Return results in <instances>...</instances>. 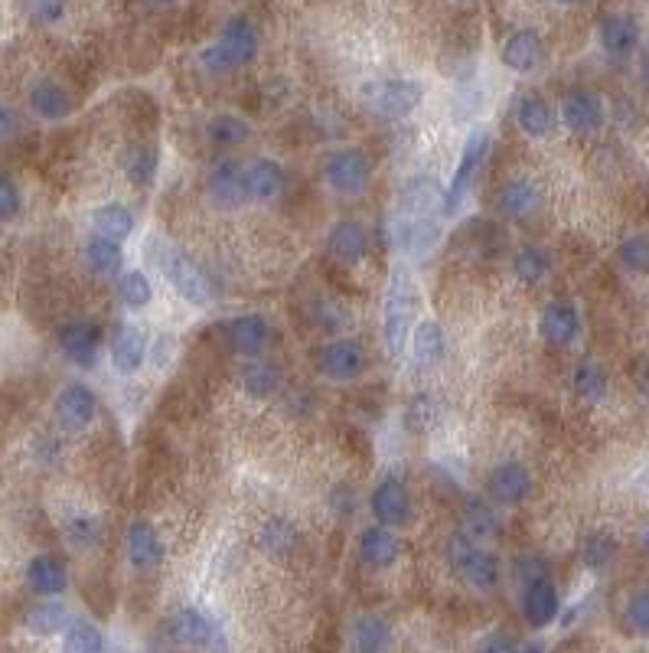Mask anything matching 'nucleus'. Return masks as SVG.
<instances>
[{"label": "nucleus", "instance_id": "f257e3e1", "mask_svg": "<svg viewBox=\"0 0 649 653\" xmlns=\"http://www.w3.org/2000/svg\"><path fill=\"white\" fill-rule=\"evenodd\" d=\"M421 294L408 268H395L382 298V340L389 356H402L418 327Z\"/></svg>", "mask_w": 649, "mask_h": 653}, {"label": "nucleus", "instance_id": "f03ea898", "mask_svg": "<svg viewBox=\"0 0 649 653\" xmlns=\"http://www.w3.org/2000/svg\"><path fill=\"white\" fill-rule=\"evenodd\" d=\"M144 252H147L150 265L173 285V291H176L180 298H186L189 304H209L212 285H209V278L203 275V268H199L186 252H180L173 242H167V239H160V235H150V239L144 242Z\"/></svg>", "mask_w": 649, "mask_h": 653}, {"label": "nucleus", "instance_id": "7ed1b4c3", "mask_svg": "<svg viewBox=\"0 0 649 653\" xmlns=\"http://www.w3.org/2000/svg\"><path fill=\"white\" fill-rule=\"evenodd\" d=\"M261 49V33L248 16H232L216 43L203 49V65L209 72H232L238 65H248Z\"/></svg>", "mask_w": 649, "mask_h": 653}, {"label": "nucleus", "instance_id": "20e7f679", "mask_svg": "<svg viewBox=\"0 0 649 653\" xmlns=\"http://www.w3.org/2000/svg\"><path fill=\"white\" fill-rule=\"evenodd\" d=\"M487 154H490V134L483 128H474L464 141V150H461V160H457V170L444 190V206L441 213L444 216H457L467 203V196L474 193V183L487 164Z\"/></svg>", "mask_w": 649, "mask_h": 653}, {"label": "nucleus", "instance_id": "39448f33", "mask_svg": "<svg viewBox=\"0 0 649 653\" xmlns=\"http://www.w3.org/2000/svg\"><path fill=\"white\" fill-rule=\"evenodd\" d=\"M448 563L477 592H490L500 585V559L464 533L448 540Z\"/></svg>", "mask_w": 649, "mask_h": 653}, {"label": "nucleus", "instance_id": "423d86ee", "mask_svg": "<svg viewBox=\"0 0 649 653\" xmlns=\"http://www.w3.org/2000/svg\"><path fill=\"white\" fill-rule=\"evenodd\" d=\"M425 98V85L405 75H389V78H372L363 85V101L366 108H372L376 114L395 121L412 114Z\"/></svg>", "mask_w": 649, "mask_h": 653}, {"label": "nucleus", "instance_id": "0eeeda50", "mask_svg": "<svg viewBox=\"0 0 649 653\" xmlns=\"http://www.w3.org/2000/svg\"><path fill=\"white\" fill-rule=\"evenodd\" d=\"M372 164L363 147H340L323 160V180L340 196H359L369 186Z\"/></svg>", "mask_w": 649, "mask_h": 653}, {"label": "nucleus", "instance_id": "6e6552de", "mask_svg": "<svg viewBox=\"0 0 649 653\" xmlns=\"http://www.w3.org/2000/svg\"><path fill=\"white\" fill-rule=\"evenodd\" d=\"M170 638L180 648H193V651L225 653V641L216 621H209L203 612L196 608H183L170 618Z\"/></svg>", "mask_w": 649, "mask_h": 653}, {"label": "nucleus", "instance_id": "1a4fd4ad", "mask_svg": "<svg viewBox=\"0 0 649 653\" xmlns=\"http://www.w3.org/2000/svg\"><path fill=\"white\" fill-rule=\"evenodd\" d=\"M317 363H320V373L327 379H333V383H353V379H359L366 373V350L356 340L340 337V340H330L320 350Z\"/></svg>", "mask_w": 649, "mask_h": 653}, {"label": "nucleus", "instance_id": "9d476101", "mask_svg": "<svg viewBox=\"0 0 649 653\" xmlns=\"http://www.w3.org/2000/svg\"><path fill=\"white\" fill-rule=\"evenodd\" d=\"M532 494V471L523 461H503L487 477V497L500 507H516Z\"/></svg>", "mask_w": 649, "mask_h": 653}, {"label": "nucleus", "instance_id": "9b49d317", "mask_svg": "<svg viewBox=\"0 0 649 653\" xmlns=\"http://www.w3.org/2000/svg\"><path fill=\"white\" fill-rule=\"evenodd\" d=\"M59 350L82 370H91L101 353V327L91 321H72L59 327Z\"/></svg>", "mask_w": 649, "mask_h": 653}, {"label": "nucleus", "instance_id": "f8f14e48", "mask_svg": "<svg viewBox=\"0 0 649 653\" xmlns=\"http://www.w3.org/2000/svg\"><path fill=\"white\" fill-rule=\"evenodd\" d=\"M369 507H372V517L379 520V527H405L408 517H412V497H408V487L399 481V477H382L369 497Z\"/></svg>", "mask_w": 649, "mask_h": 653}, {"label": "nucleus", "instance_id": "ddd939ff", "mask_svg": "<svg viewBox=\"0 0 649 653\" xmlns=\"http://www.w3.org/2000/svg\"><path fill=\"white\" fill-rule=\"evenodd\" d=\"M206 193L212 199V206L219 209H238L248 203V190H245V167L235 160H219L209 170L206 180Z\"/></svg>", "mask_w": 649, "mask_h": 653}, {"label": "nucleus", "instance_id": "4468645a", "mask_svg": "<svg viewBox=\"0 0 649 653\" xmlns=\"http://www.w3.org/2000/svg\"><path fill=\"white\" fill-rule=\"evenodd\" d=\"M56 422L65 428V432H82L91 425L95 412H98V399L95 392L85 386V383H69L59 396H56Z\"/></svg>", "mask_w": 649, "mask_h": 653}, {"label": "nucleus", "instance_id": "2eb2a0df", "mask_svg": "<svg viewBox=\"0 0 649 653\" xmlns=\"http://www.w3.org/2000/svg\"><path fill=\"white\" fill-rule=\"evenodd\" d=\"M539 334L546 343L552 347H568L575 343V337L581 334V317H578V307L568 304V301H552L542 307L539 314Z\"/></svg>", "mask_w": 649, "mask_h": 653}, {"label": "nucleus", "instance_id": "dca6fc26", "mask_svg": "<svg viewBox=\"0 0 649 653\" xmlns=\"http://www.w3.org/2000/svg\"><path fill=\"white\" fill-rule=\"evenodd\" d=\"M562 118L575 134H591L604 121V105L591 88H572L562 101Z\"/></svg>", "mask_w": 649, "mask_h": 653}, {"label": "nucleus", "instance_id": "f3484780", "mask_svg": "<svg viewBox=\"0 0 649 653\" xmlns=\"http://www.w3.org/2000/svg\"><path fill=\"white\" fill-rule=\"evenodd\" d=\"M284 183H287V173L278 160L271 157H261V160H252L245 167V190H248V203H271L284 193Z\"/></svg>", "mask_w": 649, "mask_h": 653}, {"label": "nucleus", "instance_id": "a211bd4d", "mask_svg": "<svg viewBox=\"0 0 649 653\" xmlns=\"http://www.w3.org/2000/svg\"><path fill=\"white\" fill-rule=\"evenodd\" d=\"M124 546H127V563L140 572H150L163 563V543L147 520H131Z\"/></svg>", "mask_w": 649, "mask_h": 653}, {"label": "nucleus", "instance_id": "6ab92c4d", "mask_svg": "<svg viewBox=\"0 0 649 653\" xmlns=\"http://www.w3.org/2000/svg\"><path fill=\"white\" fill-rule=\"evenodd\" d=\"M559 589L555 582L546 576V579H536L523 589V618L532 625V628H546L559 618Z\"/></svg>", "mask_w": 649, "mask_h": 653}, {"label": "nucleus", "instance_id": "aec40b11", "mask_svg": "<svg viewBox=\"0 0 649 653\" xmlns=\"http://www.w3.org/2000/svg\"><path fill=\"white\" fill-rule=\"evenodd\" d=\"M147 360V337L137 324H121L111 337V363L118 373L134 376Z\"/></svg>", "mask_w": 649, "mask_h": 653}, {"label": "nucleus", "instance_id": "412c9836", "mask_svg": "<svg viewBox=\"0 0 649 653\" xmlns=\"http://www.w3.org/2000/svg\"><path fill=\"white\" fill-rule=\"evenodd\" d=\"M327 249H330L333 262H340V265H359L366 258L369 235H366V229L356 219H340L330 229V235H327Z\"/></svg>", "mask_w": 649, "mask_h": 653}, {"label": "nucleus", "instance_id": "4be33fe9", "mask_svg": "<svg viewBox=\"0 0 649 653\" xmlns=\"http://www.w3.org/2000/svg\"><path fill=\"white\" fill-rule=\"evenodd\" d=\"M222 330H225L229 347H232L238 356H248V360H258V353H261L265 343H268V324H265V317H258V314L232 317Z\"/></svg>", "mask_w": 649, "mask_h": 653}, {"label": "nucleus", "instance_id": "5701e85b", "mask_svg": "<svg viewBox=\"0 0 649 653\" xmlns=\"http://www.w3.org/2000/svg\"><path fill=\"white\" fill-rule=\"evenodd\" d=\"M542 36L532 26H523L516 33H510V39L503 43V62L513 72H532L542 62Z\"/></svg>", "mask_w": 649, "mask_h": 653}, {"label": "nucleus", "instance_id": "b1692460", "mask_svg": "<svg viewBox=\"0 0 649 653\" xmlns=\"http://www.w3.org/2000/svg\"><path fill=\"white\" fill-rule=\"evenodd\" d=\"M399 553H402V543H399V536L392 530L369 527V530L359 533V559L369 569H389V566H395Z\"/></svg>", "mask_w": 649, "mask_h": 653}, {"label": "nucleus", "instance_id": "393cba45", "mask_svg": "<svg viewBox=\"0 0 649 653\" xmlns=\"http://www.w3.org/2000/svg\"><path fill=\"white\" fill-rule=\"evenodd\" d=\"M26 582H29V589H33L36 595L52 598V595H62V592H65L69 576H65V566H62L56 556L42 553V556H33V559H29V566H26Z\"/></svg>", "mask_w": 649, "mask_h": 653}, {"label": "nucleus", "instance_id": "a878e982", "mask_svg": "<svg viewBox=\"0 0 649 653\" xmlns=\"http://www.w3.org/2000/svg\"><path fill=\"white\" fill-rule=\"evenodd\" d=\"M601 46L614 59L630 56L640 46V26H637V20L634 16H617V13L604 16L601 20Z\"/></svg>", "mask_w": 649, "mask_h": 653}, {"label": "nucleus", "instance_id": "bb28decb", "mask_svg": "<svg viewBox=\"0 0 649 653\" xmlns=\"http://www.w3.org/2000/svg\"><path fill=\"white\" fill-rule=\"evenodd\" d=\"M29 108L42 118V121H62L72 111V98L69 92L56 82V78H39L29 88Z\"/></svg>", "mask_w": 649, "mask_h": 653}, {"label": "nucleus", "instance_id": "cd10ccee", "mask_svg": "<svg viewBox=\"0 0 649 653\" xmlns=\"http://www.w3.org/2000/svg\"><path fill=\"white\" fill-rule=\"evenodd\" d=\"M91 229H95L98 239L121 245L134 232V213L124 203H105L91 213Z\"/></svg>", "mask_w": 649, "mask_h": 653}, {"label": "nucleus", "instance_id": "c85d7f7f", "mask_svg": "<svg viewBox=\"0 0 649 653\" xmlns=\"http://www.w3.org/2000/svg\"><path fill=\"white\" fill-rule=\"evenodd\" d=\"M516 121L523 128L526 137H549L552 128H555V114L549 108V101L536 92L523 95L519 105H516Z\"/></svg>", "mask_w": 649, "mask_h": 653}, {"label": "nucleus", "instance_id": "c756f323", "mask_svg": "<svg viewBox=\"0 0 649 653\" xmlns=\"http://www.w3.org/2000/svg\"><path fill=\"white\" fill-rule=\"evenodd\" d=\"M255 543H258V549H261L265 556H271V559H287V556L294 553V546H297V530H294L291 520L271 517V520L261 523Z\"/></svg>", "mask_w": 649, "mask_h": 653}, {"label": "nucleus", "instance_id": "7c9ffc66", "mask_svg": "<svg viewBox=\"0 0 649 653\" xmlns=\"http://www.w3.org/2000/svg\"><path fill=\"white\" fill-rule=\"evenodd\" d=\"M500 209L510 216V219H526L539 209V190L532 180L526 177H513L503 183L500 190Z\"/></svg>", "mask_w": 649, "mask_h": 653}, {"label": "nucleus", "instance_id": "2f4dec72", "mask_svg": "<svg viewBox=\"0 0 649 653\" xmlns=\"http://www.w3.org/2000/svg\"><path fill=\"white\" fill-rule=\"evenodd\" d=\"M82 258H85V268L95 275V278H114L121 275V265H124V252L118 242H108V239H98L91 235L82 249Z\"/></svg>", "mask_w": 649, "mask_h": 653}, {"label": "nucleus", "instance_id": "473e14b6", "mask_svg": "<svg viewBox=\"0 0 649 653\" xmlns=\"http://www.w3.org/2000/svg\"><path fill=\"white\" fill-rule=\"evenodd\" d=\"M412 353L418 366H438L448 353V337L438 321H421L412 334Z\"/></svg>", "mask_w": 649, "mask_h": 653}, {"label": "nucleus", "instance_id": "72a5a7b5", "mask_svg": "<svg viewBox=\"0 0 649 653\" xmlns=\"http://www.w3.org/2000/svg\"><path fill=\"white\" fill-rule=\"evenodd\" d=\"M69 625H72L69 608H65L62 602H56V598H49V602L29 608V615H26V631L39 634V638H52V634H59V631H69Z\"/></svg>", "mask_w": 649, "mask_h": 653}, {"label": "nucleus", "instance_id": "f704fd0d", "mask_svg": "<svg viewBox=\"0 0 649 653\" xmlns=\"http://www.w3.org/2000/svg\"><path fill=\"white\" fill-rule=\"evenodd\" d=\"M392 644V628L376 618V615H363L353 628V653H385Z\"/></svg>", "mask_w": 649, "mask_h": 653}, {"label": "nucleus", "instance_id": "c9c22d12", "mask_svg": "<svg viewBox=\"0 0 649 653\" xmlns=\"http://www.w3.org/2000/svg\"><path fill=\"white\" fill-rule=\"evenodd\" d=\"M121 164H124V173H127L131 183L150 186L154 177H157V167H160V154H157L154 144H134V147L124 150V160H121Z\"/></svg>", "mask_w": 649, "mask_h": 653}, {"label": "nucleus", "instance_id": "e433bc0d", "mask_svg": "<svg viewBox=\"0 0 649 653\" xmlns=\"http://www.w3.org/2000/svg\"><path fill=\"white\" fill-rule=\"evenodd\" d=\"M206 137H209L216 147H238V144H245V141L252 137V128H248L245 118L222 111V114H212V118H209Z\"/></svg>", "mask_w": 649, "mask_h": 653}, {"label": "nucleus", "instance_id": "4c0bfd02", "mask_svg": "<svg viewBox=\"0 0 649 653\" xmlns=\"http://www.w3.org/2000/svg\"><path fill=\"white\" fill-rule=\"evenodd\" d=\"M242 386H245L248 396L265 399V396H274V392L281 389V373H278V366L268 363V360H248V363L242 366Z\"/></svg>", "mask_w": 649, "mask_h": 653}, {"label": "nucleus", "instance_id": "58836bf2", "mask_svg": "<svg viewBox=\"0 0 649 653\" xmlns=\"http://www.w3.org/2000/svg\"><path fill=\"white\" fill-rule=\"evenodd\" d=\"M500 533V517L487 500H467L464 507V536L470 540H493Z\"/></svg>", "mask_w": 649, "mask_h": 653}, {"label": "nucleus", "instance_id": "ea45409f", "mask_svg": "<svg viewBox=\"0 0 649 653\" xmlns=\"http://www.w3.org/2000/svg\"><path fill=\"white\" fill-rule=\"evenodd\" d=\"M572 383H575V392H578L585 402H591V406L601 402V399L608 396V373L601 370L598 360H581V363L575 366Z\"/></svg>", "mask_w": 649, "mask_h": 653}, {"label": "nucleus", "instance_id": "a19ab883", "mask_svg": "<svg viewBox=\"0 0 649 653\" xmlns=\"http://www.w3.org/2000/svg\"><path fill=\"white\" fill-rule=\"evenodd\" d=\"M549 268H552V258H549V252L539 249V245H526V249H519L516 258H513V271H516V278H519L523 285H539V281L549 275Z\"/></svg>", "mask_w": 649, "mask_h": 653}, {"label": "nucleus", "instance_id": "79ce46f5", "mask_svg": "<svg viewBox=\"0 0 649 653\" xmlns=\"http://www.w3.org/2000/svg\"><path fill=\"white\" fill-rule=\"evenodd\" d=\"M62 653H105V638L95 625L72 621L62 638Z\"/></svg>", "mask_w": 649, "mask_h": 653}, {"label": "nucleus", "instance_id": "37998d69", "mask_svg": "<svg viewBox=\"0 0 649 653\" xmlns=\"http://www.w3.org/2000/svg\"><path fill=\"white\" fill-rule=\"evenodd\" d=\"M617 556V540L608 536V533H591L581 546V563L591 569V572H604Z\"/></svg>", "mask_w": 649, "mask_h": 653}, {"label": "nucleus", "instance_id": "c03bdc74", "mask_svg": "<svg viewBox=\"0 0 649 653\" xmlns=\"http://www.w3.org/2000/svg\"><path fill=\"white\" fill-rule=\"evenodd\" d=\"M118 298H121L131 311L147 307V304L154 301V285L147 281L144 271H124V275L118 278Z\"/></svg>", "mask_w": 649, "mask_h": 653}, {"label": "nucleus", "instance_id": "a18cd8bd", "mask_svg": "<svg viewBox=\"0 0 649 653\" xmlns=\"http://www.w3.org/2000/svg\"><path fill=\"white\" fill-rule=\"evenodd\" d=\"M617 258H621V265H624V268L647 275L649 271V235H630V239H624V242H621V249H617Z\"/></svg>", "mask_w": 649, "mask_h": 653}, {"label": "nucleus", "instance_id": "49530a36", "mask_svg": "<svg viewBox=\"0 0 649 653\" xmlns=\"http://www.w3.org/2000/svg\"><path fill=\"white\" fill-rule=\"evenodd\" d=\"M65 540H69L75 549H91V546H98V540H101V527H98L95 517H72V520L65 523Z\"/></svg>", "mask_w": 649, "mask_h": 653}, {"label": "nucleus", "instance_id": "de8ad7c7", "mask_svg": "<svg viewBox=\"0 0 649 653\" xmlns=\"http://www.w3.org/2000/svg\"><path fill=\"white\" fill-rule=\"evenodd\" d=\"M20 206H23V196L16 190V183L10 177L0 173V222H10L20 216Z\"/></svg>", "mask_w": 649, "mask_h": 653}, {"label": "nucleus", "instance_id": "09e8293b", "mask_svg": "<svg viewBox=\"0 0 649 653\" xmlns=\"http://www.w3.org/2000/svg\"><path fill=\"white\" fill-rule=\"evenodd\" d=\"M627 625L640 634H649V589L637 592L634 602L627 605Z\"/></svg>", "mask_w": 649, "mask_h": 653}, {"label": "nucleus", "instance_id": "8fccbe9b", "mask_svg": "<svg viewBox=\"0 0 649 653\" xmlns=\"http://www.w3.org/2000/svg\"><path fill=\"white\" fill-rule=\"evenodd\" d=\"M16 134H20V114H16V108L0 101V144H10Z\"/></svg>", "mask_w": 649, "mask_h": 653}, {"label": "nucleus", "instance_id": "3c124183", "mask_svg": "<svg viewBox=\"0 0 649 653\" xmlns=\"http://www.w3.org/2000/svg\"><path fill=\"white\" fill-rule=\"evenodd\" d=\"M519 644L510 638V634H490L483 644H480V653H516Z\"/></svg>", "mask_w": 649, "mask_h": 653}, {"label": "nucleus", "instance_id": "603ef678", "mask_svg": "<svg viewBox=\"0 0 649 653\" xmlns=\"http://www.w3.org/2000/svg\"><path fill=\"white\" fill-rule=\"evenodd\" d=\"M29 13L36 23H56L65 13V7L62 3H29Z\"/></svg>", "mask_w": 649, "mask_h": 653}, {"label": "nucleus", "instance_id": "864d4df0", "mask_svg": "<svg viewBox=\"0 0 649 653\" xmlns=\"http://www.w3.org/2000/svg\"><path fill=\"white\" fill-rule=\"evenodd\" d=\"M637 386H640V392H644V396L649 399V363L644 366V370H640V373H637Z\"/></svg>", "mask_w": 649, "mask_h": 653}, {"label": "nucleus", "instance_id": "5fc2aeb1", "mask_svg": "<svg viewBox=\"0 0 649 653\" xmlns=\"http://www.w3.org/2000/svg\"><path fill=\"white\" fill-rule=\"evenodd\" d=\"M516 653H546V648H542L539 641H529V644H519V651Z\"/></svg>", "mask_w": 649, "mask_h": 653}, {"label": "nucleus", "instance_id": "6e6d98bb", "mask_svg": "<svg viewBox=\"0 0 649 653\" xmlns=\"http://www.w3.org/2000/svg\"><path fill=\"white\" fill-rule=\"evenodd\" d=\"M640 75H644V85L649 88V49L644 52V59H640Z\"/></svg>", "mask_w": 649, "mask_h": 653}, {"label": "nucleus", "instance_id": "4d7b16f0", "mask_svg": "<svg viewBox=\"0 0 649 653\" xmlns=\"http://www.w3.org/2000/svg\"><path fill=\"white\" fill-rule=\"evenodd\" d=\"M644 553H647V556H649V530H647V533H644Z\"/></svg>", "mask_w": 649, "mask_h": 653}]
</instances>
